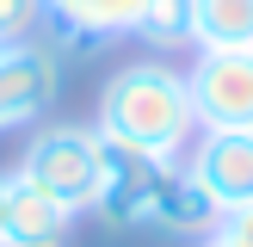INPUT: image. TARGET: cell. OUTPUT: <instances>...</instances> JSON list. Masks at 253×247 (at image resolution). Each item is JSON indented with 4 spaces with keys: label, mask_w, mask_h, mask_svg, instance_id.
<instances>
[{
    "label": "cell",
    "mask_w": 253,
    "mask_h": 247,
    "mask_svg": "<svg viewBox=\"0 0 253 247\" xmlns=\"http://www.w3.org/2000/svg\"><path fill=\"white\" fill-rule=\"evenodd\" d=\"M93 130L105 142H118V148H142L155 161H179L192 148V136H198L185 68H173V62H124L99 86Z\"/></svg>",
    "instance_id": "6da1fadb"
},
{
    "label": "cell",
    "mask_w": 253,
    "mask_h": 247,
    "mask_svg": "<svg viewBox=\"0 0 253 247\" xmlns=\"http://www.w3.org/2000/svg\"><path fill=\"white\" fill-rule=\"evenodd\" d=\"M12 173L25 185H37V192H49L56 204H68V210H93L99 179H105V136L93 124H43L25 142Z\"/></svg>",
    "instance_id": "7a4b0ae2"
},
{
    "label": "cell",
    "mask_w": 253,
    "mask_h": 247,
    "mask_svg": "<svg viewBox=\"0 0 253 247\" xmlns=\"http://www.w3.org/2000/svg\"><path fill=\"white\" fill-rule=\"evenodd\" d=\"M173 173H179V161H155V155H142V148L105 142V179H99L93 216L111 222V229H161Z\"/></svg>",
    "instance_id": "3957f363"
},
{
    "label": "cell",
    "mask_w": 253,
    "mask_h": 247,
    "mask_svg": "<svg viewBox=\"0 0 253 247\" xmlns=\"http://www.w3.org/2000/svg\"><path fill=\"white\" fill-rule=\"evenodd\" d=\"M185 86L198 130H253V49H198Z\"/></svg>",
    "instance_id": "277c9868"
},
{
    "label": "cell",
    "mask_w": 253,
    "mask_h": 247,
    "mask_svg": "<svg viewBox=\"0 0 253 247\" xmlns=\"http://www.w3.org/2000/svg\"><path fill=\"white\" fill-rule=\"evenodd\" d=\"M62 93V56L43 37H6L0 43V136L31 130Z\"/></svg>",
    "instance_id": "5b68a950"
},
{
    "label": "cell",
    "mask_w": 253,
    "mask_h": 247,
    "mask_svg": "<svg viewBox=\"0 0 253 247\" xmlns=\"http://www.w3.org/2000/svg\"><path fill=\"white\" fill-rule=\"evenodd\" d=\"M185 173L210 192L222 216L253 204V130H198L185 148Z\"/></svg>",
    "instance_id": "8992f818"
},
{
    "label": "cell",
    "mask_w": 253,
    "mask_h": 247,
    "mask_svg": "<svg viewBox=\"0 0 253 247\" xmlns=\"http://www.w3.org/2000/svg\"><path fill=\"white\" fill-rule=\"evenodd\" d=\"M148 0H43V43L56 56H86L111 37H130Z\"/></svg>",
    "instance_id": "52a82bcc"
},
{
    "label": "cell",
    "mask_w": 253,
    "mask_h": 247,
    "mask_svg": "<svg viewBox=\"0 0 253 247\" xmlns=\"http://www.w3.org/2000/svg\"><path fill=\"white\" fill-rule=\"evenodd\" d=\"M81 210L56 204L49 192L25 185L19 173H6V241L0 247H68Z\"/></svg>",
    "instance_id": "ba28073f"
},
{
    "label": "cell",
    "mask_w": 253,
    "mask_h": 247,
    "mask_svg": "<svg viewBox=\"0 0 253 247\" xmlns=\"http://www.w3.org/2000/svg\"><path fill=\"white\" fill-rule=\"evenodd\" d=\"M192 49H253V0H192Z\"/></svg>",
    "instance_id": "9c48e42d"
},
{
    "label": "cell",
    "mask_w": 253,
    "mask_h": 247,
    "mask_svg": "<svg viewBox=\"0 0 253 247\" xmlns=\"http://www.w3.org/2000/svg\"><path fill=\"white\" fill-rule=\"evenodd\" d=\"M130 37H142L161 56H167V49H192V0H148Z\"/></svg>",
    "instance_id": "30bf717a"
},
{
    "label": "cell",
    "mask_w": 253,
    "mask_h": 247,
    "mask_svg": "<svg viewBox=\"0 0 253 247\" xmlns=\"http://www.w3.org/2000/svg\"><path fill=\"white\" fill-rule=\"evenodd\" d=\"M43 25V0H0V37H31Z\"/></svg>",
    "instance_id": "8fae6325"
},
{
    "label": "cell",
    "mask_w": 253,
    "mask_h": 247,
    "mask_svg": "<svg viewBox=\"0 0 253 247\" xmlns=\"http://www.w3.org/2000/svg\"><path fill=\"white\" fill-rule=\"evenodd\" d=\"M222 235H229L235 247H253V204H241V210H229V216H222Z\"/></svg>",
    "instance_id": "7c38bea8"
},
{
    "label": "cell",
    "mask_w": 253,
    "mask_h": 247,
    "mask_svg": "<svg viewBox=\"0 0 253 247\" xmlns=\"http://www.w3.org/2000/svg\"><path fill=\"white\" fill-rule=\"evenodd\" d=\"M198 247H235V241H229V235H222V229H210V235H204V241H198Z\"/></svg>",
    "instance_id": "4fadbf2b"
},
{
    "label": "cell",
    "mask_w": 253,
    "mask_h": 247,
    "mask_svg": "<svg viewBox=\"0 0 253 247\" xmlns=\"http://www.w3.org/2000/svg\"><path fill=\"white\" fill-rule=\"evenodd\" d=\"M0 241H6V173H0Z\"/></svg>",
    "instance_id": "5bb4252c"
},
{
    "label": "cell",
    "mask_w": 253,
    "mask_h": 247,
    "mask_svg": "<svg viewBox=\"0 0 253 247\" xmlns=\"http://www.w3.org/2000/svg\"><path fill=\"white\" fill-rule=\"evenodd\" d=\"M0 43H6V37H0Z\"/></svg>",
    "instance_id": "9a60e30c"
}]
</instances>
